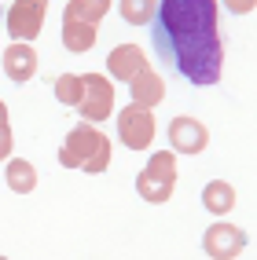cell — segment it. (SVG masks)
<instances>
[{
	"label": "cell",
	"instance_id": "cell-1",
	"mask_svg": "<svg viewBox=\"0 0 257 260\" xmlns=\"http://www.w3.org/2000/svg\"><path fill=\"white\" fill-rule=\"evenodd\" d=\"M151 26L154 55L173 74L187 77L191 84L220 81L224 70V41L217 26V0H158Z\"/></svg>",
	"mask_w": 257,
	"mask_h": 260
},
{
	"label": "cell",
	"instance_id": "cell-2",
	"mask_svg": "<svg viewBox=\"0 0 257 260\" xmlns=\"http://www.w3.org/2000/svg\"><path fill=\"white\" fill-rule=\"evenodd\" d=\"M59 165L63 169H84V172H107L110 165V140L103 136L92 121H81L66 132L59 147Z\"/></svg>",
	"mask_w": 257,
	"mask_h": 260
},
{
	"label": "cell",
	"instance_id": "cell-3",
	"mask_svg": "<svg viewBox=\"0 0 257 260\" xmlns=\"http://www.w3.org/2000/svg\"><path fill=\"white\" fill-rule=\"evenodd\" d=\"M173 187H177V154L173 150H158L144 165V172L136 176V190H140L144 202L162 205V202L173 198Z\"/></svg>",
	"mask_w": 257,
	"mask_h": 260
},
{
	"label": "cell",
	"instance_id": "cell-4",
	"mask_svg": "<svg viewBox=\"0 0 257 260\" xmlns=\"http://www.w3.org/2000/svg\"><path fill=\"white\" fill-rule=\"evenodd\" d=\"M114 110V84L110 77L103 74H81V99H77V114L84 121H92V125H99V121H107Z\"/></svg>",
	"mask_w": 257,
	"mask_h": 260
},
{
	"label": "cell",
	"instance_id": "cell-5",
	"mask_svg": "<svg viewBox=\"0 0 257 260\" xmlns=\"http://www.w3.org/2000/svg\"><path fill=\"white\" fill-rule=\"evenodd\" d=\"M154 132H158V125H154V114L147 107H125L122 114H118V136L125 140V147L132 150H147L154 143Z\"/></svg>",
	"mask_w": 257,
	"mask_h": 260
},
{
	"label": "cell",
	"instance_id": "cell-6",
	"mask_svg": "<svg viewBox=\"0 0 257 260\" xmlns=\"http://www.w3.org/2000/svg\"><path fill=\"white\" fill-rule=\"evenodd\" d=\"M44 15H48V0H15L11 11H8V33L15 41H26V44L37 41Z\"/></svg>",
	"mask_w": 257,
	"mask_h": 260
},
{
	"label": "cell",
	"instance_id": "cell-7",
	"mask_svg": "<svg viewBox=\"0 0 257 260\" xmlns=\"http://www.w3.org/2000/svg\"><path fill=\"white\" fill-rule=\"evenodd\" d=\"M202 249L206 256H217V260H232L246 249V231L235 228V223H213L202 238Z\"/></svg>",
	"mask_w": 257,
	"mask_h": 260
},
{
	"label": "cell",
	"instance_id": "cell-8",
	"mask_svg": "<svg viewBox=\"0 0 257 260\" xmlns=\"http://www.w3.org/2000/svg\"><path fill=\"white\" fill-rule=\"evenodd\" d=\"M206 143H210V132H206V125L198 117H173V125H169V147H173L177 154H202Z\"/></svg>",
	"mask_w": 257,
	"mask_h": 260
},
{
	"label": "cell",
	"instance_id": "cell-9",
	"mask_svg": "<svg viewBox=\"0 0 257 260\" xmlns=\"http://www.w3.org/2000/svg\"><path fill=\"white\" fill-rule=\"evenodd\" d=\"M107 66H110V77H118V81H132L140 70H147L151 62L144 59V48H140V44H118V48L110 51Z\"/></svg>",
	"mask_w": 257,
	"mask_h": 260
},
{
	"label": "cell",
	"instance_id": "cell-10",
	"mask_svg": "<svg viewBox=\"0 0 257 260\" xmlns=\"http://www.w3.org/2000/svg\"><path fill=\"white\" fill-rule=\"evenodd\" d=\"M129 92H132V103H136V107L154 110V107L165 99V84H162V77L147 66V70H140V74L129 81Z\"/></svg>",
	"mask_w": 257,
	"mask_h": 260
},
{
	"label": "cell",
	"instance_id": "cell-11",
	"mask_svg": "<svg viewBox=\"0 0 257 260\" xmlns=\"http://www.w3.org/2000/svg\"><path fill=\"white\" fill-rule=\"evenodd\" d=\"M4 74L11 77V81H19V84H26L33 74H37V51H33L26 41H19V44H11L8 51H4Z\"/></svg>",
	"mask_w": 257,
	"mask_h": 260
},
{
	"label": "cell",
	"instance_id": "cell-12",
	"mask_svg": "<svg viewBox=\"0 0 257 260\" xmlns=\"http://www.w3.org/2000/svg\"><path fill=\"white\" fill-rule=\"evenodd\" d=\"M96 37H99V26L63 19V44H66V51H89L96 44Z\"/></svg>",
	"mask_w": 257,
	"mask_h": 260
},
{
	"label": "cell",
	"instance_id": "cell-13",
	"mask_svg": "<svg viewBox=\"0 0 257 260\" xmlns=\"http://www.w3.org/2000/svg\"><path fill=\"white\" fill-rule=\"evenodd\" d=\"M202 205H206L210 213L224 216L228 209H235V187H232V183H224V180L206 183V187H202Z\"/></svg>",
	"mask_w": 257,
	"mask_h": 260
},
{
	"label": "cell",
	"instance_id": "cell-14",
	"mask_svg": "<svg viewBox=\"0 0 257 260\" xmlns=\"http://www.w3.org/2000/svg\"><path fill=\"white\" fill-rule=\"evenodd\" d=\"M4 180H8V187L15 194H30V190H37V169L30 161H22V158H11L8 169H4Z\"/></svg>",
	"mask_w": 257,
	"mask_h": 260
},
{
	"label": "cell",
	"instance_id": "cell-15",
	"mask_svg": "<svg viewBox=\"0 0 257 260\" xmlns=\"http://www.w3.org/2000/svg\"><path fill=\"white\" fill-rule=\"evenodd\" d=\"M107 11H110V0H70V4H66V15H63V19L99 26V19H103Z\"/></svg>",
	"mask_w": 257,
	"mask_h": 260
},
{
	"label": "cell",
	"instance_id": "cell-16",
	"mask_svg": "<svg viewBox=\"0 0 257 260\" xmlns=\"http://www.w3.org/2000/svg\"><path fill=\"white\" fill-rule=\"evenodd\" d=\"M154 0H122V19L129 26H147L154 19Z\"/></svg>",
	"mask_w": 257,
	"mask_h": 260
},
{
	"label": "cell",
	"instance_id": "cell-17",
	"mask_svg": "<svg viewBox=\"0 0 257 260\" xmlns=\"http://www.w3.org/2000/svg\"><path fill=\"white\" fill-rule=\"evenodd\" d=\"M55 99L63 103V107H77V99H81V77L77 74L55 77Z\"/></svg>",
	"mask_w": 257,
	"mask_h": 260
},
{
	"label": "cell",
	"instance_id": "cell-18",
	"mask_svg": "<svg viewBox=\"0 0 257 260\" xmlns=\"http://www.w3.org/2000/svg\"><path fill=\"white\" fill-rule=\"evenodd\" d=\"M15 140H11V125H0V161H8Z\"/></svg>",
	"mask_w": 257,
	"mask_h": 260
},
{
	"label": "cell",
	"instance_id": "cell-19",
	"mask_svg": "<svg viewBox=\"0 0 257 260\" xmlns=\"http://www.w3.org/2000/svg\"><path fill=\"white\" fill-rule=\"evenodd\" d=\"M253 4H257V0H224V8H228L232 15H250Z\"/></svg>",
	"mask_w": 257,
	"mask_h": 260
},
{
	"label": "cell",
	"instance_id": "cell-20",
	"mask_svg": "<svg viewBox=\"0 0 257 260\" xmlns=\"http://www.w3.org/2000/svg\"><path fill=\"white\" fill-rule=\"evenodd\" d=\"M0 125H8V107H4V99H0Z\"/></svg>",
	"mask_w": 257,
	"mask_h": 260
}]
</instances>
